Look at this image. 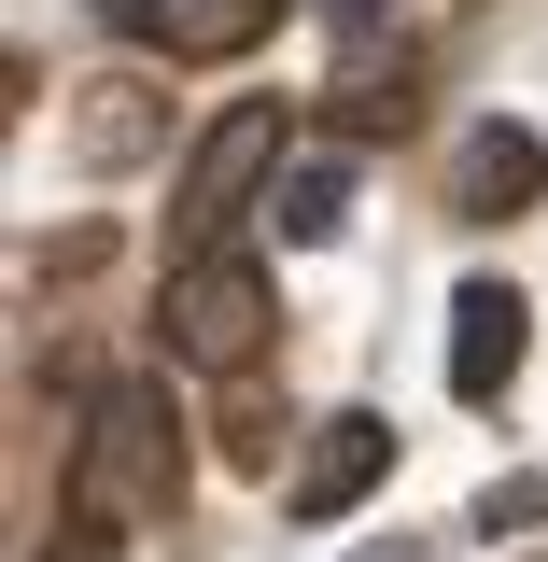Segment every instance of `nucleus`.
Segmentation results:
<instances>
[{
  "label": "nucleus",
  "instance_id": "nucleus-1",
  "mask_svg": "<svg viewBox=\"0 0 548 562\" xmlns=\"http://www.w3.org/2000/svg\"><path fill=\"white\" fill-rule=\"evenodd\" d=\"M57 506H70V535H141V520H169V506H183V422H169L155 380L85 394L70 464H57Z\"/></svg>",
  "mask_w": 548,
  "mask_h": 562
},
{
  "label": "nucleus",
  "instance_id": "nucleus-3",
  "mask_svg": "<svg viewBox=\"0 0 548 562\" xmlns=\"http://www.w3.org/2000/svg\"><path fill=\"white\" fill-rule=\"evenodd\" d=\"M155 338H169V366H211V380H239L254 351L281 338V295L254 254H198V268H169V310H155Z\"/></svg>",
  "mask_w": 548,
  "mask_h": 562
},
{
  "label": "nucleus",
  "instance_id": "nucleus-6",
  "mask_svg": "<svg viewBox=\"0 0 548 562\" xmlns=\"http://www.w3.org/2000/svg\"><path fill=\"white\" fill-rule=\"evenodd\" d=\"M535 198H548V140H535V127L492 113V127L450 140V211H465V225H521Z\"/></svg>",
  "mask_w": 548,
  "mask_h": 562
},
{
  "label": "nucleus",
  "instance_id": "nucleus-10",
  "mask_svg": "<svg viewBox=\"0 0 548 562\" xmlns=\"http://www.w3.org/2000/svg\"><path fill=\"white\" fill-rule=\"evenodd\" d=\"M268 225H281V239H338V225H351V169H338V155H295L281 198H268Z\"/></svg>",
  "mask_w": 548,
  "mask_h": 562
},
{
  "label": "nucleus",
  "instance_id": "nucleus-15",
  "mask_svg": "<svg viewBox=\"0 0 548 562\" xmlns=\"http://www.w3.org/2000/svg\"><path fill=\"white\" fill-rule=\"evenodd\" d=\"M535 562H548V549H535Z\"/></svg>",
  "mask_w": 548,
  "mask_h": 562
},
{
  "label": "nucleus",
  "instance_id": "nucleus-4",
  "mask_svg": "<svg viewBox=\"0 0 548 562\" xmlns=\"http://www.w3.org/2000/svg\"><path fill=\"white\" fill-rule=\"evenodd\" d=\"M521 351H535V295H521V281H465V295H450V394H465V408H506Z\"/></svg>",
  "mask_w": 548,
  "mask_h": 562
},
{
  "label": "nucleus",
  "instance_id": "nucleus-2",
  "mask_svg": "<svg viewBox=\"0 0 548 562\" xmlns=\"http://www.w3.org/2000/svg\"><path fill=\"white\" fill-rule=\"evenodd\" d=\"M281 198V99H239V113H211L198 155H183V183H169V254L198 268L239 239V211Z\"/></svg>",
  "mask_w": 548,
  "mask_h": 562
},
{
  "label": "nucleus",
  "instance_id": "nucleus-5",
  "mask_svg": "<svg viewBox=\"0 0 548 562\" xmlns=\"http://www.w3.org/2000/svg\"><path fill=\"white\" fill-rule=\"evenodd\" d=\"M380 479H394V422L338 408L324 436H310V450H295V479H281V506H295V520H351V506H366Z\"/></svg>",
  "mask_w": 548,
  "mask_h": 562
},
{
  "label": "nucleus",
  "instance_id": "nucleus-7",
  "mask_svg": "<svg viewBox=\"0 0 548 562\" xmlns=\"http://www.w3.org/2000/svg\"><path fill=\"white\" fill-rule=\"evenodd\" d=\"M295 0H127V29L155 43L169 70H225V57H254Z\"/></svg>",
  "mask_w": 548,
  "mask_h": 562
},
{
  "label": "nucleus",
  "instance_id": "nucleus-9",
  "mask_svg": "<svg viewBox=\"0 0 548 562\" xmlns=\"http://www.w3.org/2000/svg\"><path fill=\"white\" fill-rule=\"evenodd\" d=\"M351 140H394L422 113V85H409V57H380V43H351V70H338V99H324Z\"/></svg>",
  "mask_w": 548,
  "mask_h": 562
},
{
  "label": "nucleus",
  "instance_id": "nucleus-14",
  "mask_svg": "<svg viewBox=\"0 0 548 562\" xmlns=\"http://www.w3.org/2000/svg\"><path fill=\"white\" fill-rule=\"evenodd\" d=\"M351 562H422V549H409V535H380V549H351Z\"/></svg>",
  "mask_w": 548,
  "mask_h": 562
},
{
  "label": "nucleus",
  "instance_id": "nucleus-12",
  "mask_svg": "<svg viewBox=\"0 0 548 562\" xmlns=\"http://www.w3.org/2000/svg\"><path fill=\"white\" fill-rule=\"evenodd\" d=\"M43 562H113V535H57V549H43Z\"/></svg>",
  "mask_w": 548,
  "mask_h": 562
},
{
  "label": "nucleus",
  "instance_id": "nucleus-8",
  "mask_svg": "<svg viewBox=\"0 0 548 562\" xmlns=\"http://www.w3.org/2000/svg\"><path fill=\"white\" fill-rule=\"evenodd\" d=\"M155 127H169V99L113 70V85H85V113H70V155H85V169H141V155H155Z\"/></svg>",
  "mask_w": 548,
  "mask_h": 562
},
{
  "label": "nucleus",
  "instance_id": "nucleus-11",
  "mask_svg": "<svg viewBox=\"0 0 548 562\" xmlns=\"http://www.w3.org/2000/svg\"><path fill=\"white\" fill-rule=\"evenodd\" d=\"M535 520H548V479H492L479 492V535H535Z\"/></svg>",
  "mask_w": 548,
  "mask_h": 562
},
{
  "label": "nucleus",
  "instance_id": "nucleus-13",
  "mask_svg": "<svg viewBox=\"0 0 548 562\" xmlns=\"http://www.w3.org/2000/svg\"><path fill=\"white\" fill-rule=\"evenodd\" d=\"M324 14H338V29H351V43H366V29H380V0H324Z\"/></svg>",
  "mask_w": 548,
  "mask_h": 562
}]
</instances>
